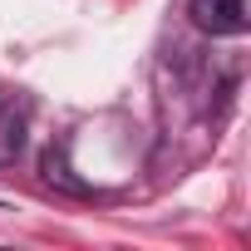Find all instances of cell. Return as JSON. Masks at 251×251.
Returning <instances> with one entry per match:
<instances>
[{
	"instance_id": "6da1fadb",
	"label": "cell",
	"mask_w": 251,
	"mask_h": 251,
	"mask_svg": "<svg viewBox=\"0 0 251 251\" xmlns=\"http://www.w3.org/2000/svg\"><path fill=\"white\" fill-rule=\"evenodd\" d=\"M187 15L197 30L236 40L251 30V0H187Z\"/></svg>"
},
{
	"instance_id": "7a4b0ae2",
	"label": "cell",
	"mask_w": 251,
	"mask_h": 251,
	"mask_svg": "<svg viewBox=\"0 0 251 251\" xmlns=\"http://www.w3.org/2000/svg\"><path fill=\"white\" fill-rule=\"evenodd\" d=\"M30 133V103L20 94H0V168H10Z\"/></svg>"
}]
</instances>
